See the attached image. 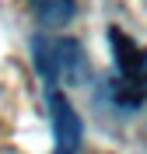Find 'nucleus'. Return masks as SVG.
<instances>
[{
  "label": "nucleus",
  "instance_id": "obj_1",
  "mask_svg": "<svg viewBox=\"0 0 147 154\" xmlns=\"http://www.w3.org/2000/svg\"><path fill=\"white\" fill-rule=\"evenodd\" d=\"M105 38L109 56H112V70L105 81L109 102L123 112H137L147 105V46H140L130 32L116 25L105 32Z\"/></svg>",
  "mask_w": 147,
  "mask_h": 154
},
{
  "label": "nucleus",
  "instance_id": "obj_2",
  "mask_svg": "<svg viewBox=\"0 0 147 154\" xmlns=\"http://www.w3.org/2000/svg\"><path fill=\"white\" fill-rule=\"evenodd\" d=\"M32 63L46 88H77L91 77V60L84 46L67 35H35Z\"/></svg>",
  "mask_w": 147,
  "mask_h": 154
},
{
  "label": "nucleus",
  "instance_id": "obj_3",
  "mask_svg": "<svg viewBox=\"0 0 147 154\" xmlns=\"http://www.w3.org/2000/svg\"><path fill=\"white\" fill-rule=\"evenodd\" d=\"M49 105V130H53V154H77L84 144V123H81L74 102L63 88H46Z\"/></svg>",
  "mask_w": 147,
  "mask_h": 154
},
{
  "label": "nucleus",
  "instance_id": "obj_4",
  "mask_svg": "<svg viewBox=\"0 0 147 154\" xmlns=\"http://www.w3.org/2000/svg\"><path fill=\"white\" fill-rule=\"evenodd\" d=\"M25 4L42 28H63L77 14V0H25Z\"/></svg>",
  "mask_w": 147,
  "mask_h": 154
}]
</instances>
